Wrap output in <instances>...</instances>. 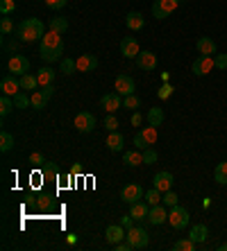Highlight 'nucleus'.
Returning a JSON list of instances; mask_svg holds the SVG:
<instances>
[{"mask_svg":"<svg viewBox=\"0 0 227 251\" xmlns=\"http://www.w3.org/2000/svg\"><path fill=\"white\" fill-rule=\"evenodd\" d=\"M39 54L46 64H55L59 61L61 54H64V41H61V34L59 32H53L48 29L41 39V46H39Z\"/></svg>","mask_w":227,"mask_h":251,"instance_id":"1","label":"nucleus"},{"mask_svg":"<svg viewBox=\"0 0 227 251\" xmlns=\"http://www.w3.org/2000/svg\"><path fill=\"white\" fill-rule=\"evenodd\" d=\"M43 34H46V25H43L39 18H25V21H21L16 27L18 41H23V43L41 41Z\"/></svg>","mask_w":227,"mask_h":251,"instance_id":"2","label":"nucleus"},{"mask_svg":"<svg viewBox=\"0 0 227 251\" xmlns=\"http://www.w3.org/2000/svg\"><path fill=\"white\" fill-rule=\"evenodd\" d=\"M157 138H159V129L152 127V125H150V127H143L141 131H137V136H134V147L143 152V150L155 145Z\"/></svg>","mask_w":227,"mask_h":251,"instance_id":"3","label":"nucleus"},{"mask_svg":"<svg viewBox=\"0 0 227 251\" xmlns=\"http://www.w3.org/2000/svg\"><path fill=\"white\" fill-rule=\"evenodd\" d=\"M125 240L132 245V249H145V247H148V242H150V235H148V231H145V228L132 226V228H127Z\"/></svg>","mask_w":227,"mask_h":251,"instance_id":"4","label":"nucleus"},{"mask_svg":"<svg viewBox=\"0 0 227 251\" xmlns=\"http://www.w3.org/2000/svg\"><path fill=\"white\" fill-rule=\"evenodd\" d=\"M179 2H182V0H155V2H152V16H155L157 21H164V18H168L177 9Z\"/></svg>","mask_w":227,"mask_h":251,"instance_id":"5","label":"nucleus"},{"mask_svg":"<svg viewBox=\"0 0 227 251\" xmlns=\"http://www.w3.org/2000/svg\"><path fill=\"white\" fill-rule=\"evenodd\" d=\"M189 210L184 208V206H170V213H168V224L173 228H186L189 226Z\"/></svg>","mask_w":227,"mask_h":251,"instance_id":"6","label":"nucleus"},{"mask_svg":"<svg viewBox=\"0 0 227 251\" xmlns=\"http://www.w3.org/2000/svg\"><path fill=\"white\" fill-rule=\"evenodd\" d=\"M73 127L78 129L80 134H91L93 129H96V116L89 111H80L73 120Z\"/></svg>","mask_w":227,"mask_h":251,"instance_id":"7","label":"nucleus"},{"mask_svg":"<svg viewBox=\"0 0 227 251\" xmlns=\"http://www.w3.org/2000/svg\"><path fill=\"white\" fill-rule=\"evenodd\" d=\"M216 68V64H214V57H207V54H200V57L193 61V66H191V70H193V75L196 77H204V75H209L211 70Z\"/></svg>","mask_w":227,"mask_h":251,"instance_id":"8","label":"nucleus"},{"mask_svg":"<svg viewBox=\"0 0 227 251\" xmlns=\"http://www.w3.org/2000/svg\"><path fill=\"white\" fill-rule=\"evenodd\" d=\"M120 197H123L125 204H137V201H141V199L145 197V190L139 186V183H127V186L123 188Z\"/></svg>","mask_w":227,"mask_h":251,"instance_id":"9","label":"nucleus"},{"mask_svg":"<svg viewBox=\"0 0 227 251\" xmlns=\"http://www.w3.org/2000/svg\"><path fill=\"white\" fill-rule=\"evenodd\" d=\"M7 68H9V73L12 75H25V73H30V61H28V57H23V54H14L12 59H9V64H7Z\"/></svg>","mask_w":227,"mask_h":251,"instance_id":"10","label":"nucleus"},{"mask_svg":"<svg viewBox=\"0 0 227 251\" xmlns=\"http://www.w3.org/2000/svg\"><path fill=\"white\" fill-rule=\"evenodd\" d=\"M0 91H2V95L14 98L16 93L23 91V88H21V79H16V75H5L2 79H0Z\"/></svg>","mask_w":227,"mask_h":251,"instance_id":"11","label":"nucleus"},{"mask_svg":"<svg viewBox=\"0 0 227 251\" xmlns=\"http://www.w3.org/2000/svg\"><path fill=\"white\" fill-rule=\"evenodd\" d=\"M141 52V48H139V41L134 36H123V41H120V54L125 59H137V54Z\"/></svg>","mask_w":227,"mask_h":251,"instance_id":"12","label":"nucleus"},{"mask_svg":"<svg viewBox=\"0 0 227 251\" xmlns=\"http://www.w3.org/2000/svg\"><path fill=\"white\" fill-rule=\"evenodd\" d=\"M100 106L105 109V111H109V113H116L123 106V95L120 93H107V95H102V100H100Z\"/></svg>","mask_w":227,"mask_h":251,"instance_id":"13","label":"nucleus"},{"mask_svg":"<svg viewBox=\"0 0 227 251\" xmlns=\"http://www.w3.org/2000/svg\"><path fill=\"white\" fill-rule=\"evenodd\" d=\"M137 66L141 70H155L157 68V54L150 50H141L137 54Z\"/></svg>","mask_w":227,"mask_h":251,"instance_id":"14","label":"nucleus"},{"mask_svg":"<svg viewBox=\"0 0 227 251\" xmlns=\"http://www.w3.org/2000/svg\"><path fill=\"white\" fill-rule=\"evenodd\" d=\"M125 231L127 228L123 226V224H112V226H107V231H105V238H107L109 245H118V242H123V238H125Z\"/></svg>","mask_w":227,"mask_h":251,"instance_id":"15","label":"nucleus"},{"mask_svg":"<svg viewBox=\"0 0 227 251\" xmlns=\"http://www.w3.org/2000/svg\"><path fill=\"white\" fill-rule=\"evenodd\" d=\"M114 86H116V93H120L123 98L134 93V79H132L130 75H118L116 82H114Z\"/></svg>","mask_w":227,"mask_h":251,"instance_id":"16","label":"nucleus"},{"mask_svg":"<svg viewBox=\"0 0 227 251\" xmlns=\"http://www.w3.org/2000/svg\"><path fill=\"white\" fill-rule=\"evenodd\" d=\"M148 222L152 224V226H159V224L168 222V210L164 208L162 204H157V206H150V215H148Z\"/></svg>","mask_w":227,"mask_h":251,"instance_id":"17","label":"nucleus"},{"mask_svg":"<svg viewBox=\"0 0 227 251\" xmlns=\"http://www.w3.org/2000/svg\"><path fill=\"white\" fill-rule=\"evenodd\" d=\"M173 175L170 172H157L155 179H152V183H155L157 190H162V193H168V190H173Z\"/></svg>","mask_w":227,"mask_h":251,"instance_id":"18","label":"nucleus"},{"mask_svg":"<svg viewBox=\"0 0 227 251\" xmlns=\"http://www.w3.org/2000/svg\"><path fill=\"white\" fill-rule=\"evenodd\" d=\"M75 61H78V70H80V73H91V70L98 68V57H96V54H80Z\"/></svg>","mask_w":227,"mask_h":251,"instance_id":"19","label":"nucleus"},{"mask_svg":"<svg viewBox=\"0 0 227 251\" xmlns=\"http://www.w3.org/2000/svg\"><path fill=\"white\" fill-rule=\"evenodd\" d=\"M130 215L134 217L137 222H141V220H148L150 204H148V201H137V204H130Z\"/></svg>","mask_w":227,"mask_h":251,"instance_id":"20","label":"nucleus"},{"mask_svg":"<svg viewBox=\"0 0 227 251\" xmlns=\"http://www.w3.org/2000/svg\"><path fill=\"white\" fill-rule=\"evenodd\" d=\"M198 52L200 54H207V57H216V43L214 39H209V36H200L196 43Z\"/></svg>","mask_w":227,"mask_h":251,"instance_id":"21","label":"nucleus"},{"mask_svg":"<svg viewBox=\"0 0 227 251\" xmlns=\"http://www.w3.org/2000/svg\"><path fill=\"white\" fill-rule=\"evenodd\" d=\"M189 238H191L196 245L204 242V240L209 238V228H207V224H196V226L189 231Z\"/></svg>","mask_w":227,"mask_h":251,"instance_id":"22","label":"nucleus"},{"mask_svg":"<svg viewBox=\"0 0 227 251\" xmlns=\"http://www.w3.org/2000/svg\"><path fill=\"white\" fill-rule=\"evenodd\" d=\"M105 145H107L112 152H120L123 145H125V138H123V134H118V131H112V134L107 136V140H105Z\"/></svg>","mask_w":227,"mask_h":251,"instance_id":"23","label":"nucleus"},{"mask_svg":"<svg viewBox=\"0 0 227 251\" xmlns=\"http://www.w3.org/2000/svg\"><path fill=\"white\" fill-rule=\"evenodd\" d=\"M125 25L130 29H134V32H139V29H143L145 27V21H143V16L139 12H130L125 16Z\"/></svg>","mask_w":227,"mask_h":251,"instance_id":"24","label":"nucleus"},{"mask_svg":"<svg viewBox=\"0 0 227 251\" xmlns=\"http://www.w3.org/2000/svg\"><path fill=\"white\" fill-rule=\"evenodd\" d=\"M123 163H127L130 168H137V165L143 163V152L141 150H130V152L123 154Z\"/></svg>","mask_w":227,"mask_h":251,"instance_id":"25","label":"nucleus"},{"mask_svg":"<svg viewBox=\"0 0 227 251\" xmlns=\"http://www.w3.org/2000/svg\"><path fill=\"white\" fill-rule=\"evenodd\" d=\"M32 100V109H36V111H41V109H46V104H48V95H46V91H32L30 95Z\"/></svg>","mask_w":227,"mask_h":251,"instance_id":"26","label":"nucleus"},{"mask_svg":"<svg viewBox=\"0 0 227 251\" xmlns=\"http://www.w3.org/2000/svg\"><path fill=\"white\" fill-rule=\"evenodd\" d=\"M36 79H39V86H50L55 79V70L48 68V66H43V68L36 73Z\"/></svg>","mask_w":227,"mask_h":251,"instance_id":"27","label":"nucleus"},{"mask_svg":"<svg viewBox=\"0 0 227 251\" xmlns=\"http://www.w3.org/2000/svg\"><path fill=\"white\" fill-rule=\"evenodd\" d=\"M48 29H53V32H59V34H64V32H68V18H64V16L50 18Z\"/></svg>","mask_w":227,"mask_h":251,"instance_id":"28","label":"nucleus"},{"mask_svg":"<svg viewBox=\"0 0 227 251\" xmlns=\"http://www.w3.org/2000/svg\"><path fill=\"white\" fill-rule=\"evenodd\" d=\"M164 109H159V106H155V109H150L148 111V125H152V127H162L164 123Z\"/></svg>","mask_w":227,"mask_h":251,"instance_id":"29","label":"nucleus"},{"mask_svg":"<svg viewBox=\"0 0 227 251\" xmlns=\"http://www.w3.org/2000/svg\"><path fill=\"white\" fill-rule=\"evenodd\" d=\"M18 79H21V88H23V91H36V86H39V79H36V75H30V73L21 75Z\"/></svg>","mask_w":227,"mask_h":251,"instance_id":"30","label":"nucleus"},{"mask_svg":"<svg viewBox=\"0 0 227 251\" xmlns=\"http://www.w3.org/2000/svg\"><path fill=\"white\" fill-rule=\"evenodd\" d=\"M214 179L221 186H225L227 183V161H221V163L216 165V170H214Z\"/></svg>","mask_w":227,"mask_h":251,"instance_id":"31","label":"nucleus"},{"mask_svg":"<svg viewBox=\"0 0 227 251\" xmlns=\"http://www.w3.org/2000/svg\"><path fill=\"white\" fill-rule=\"evenodd\" d=\"M162 190H157V188H152V190H148V193H145V201H148L150 206H157V204H162L164 201V197H162Z\"/></svg>","mask_w":227,"mask_h":251,"instance_id":"32","label":"nucleus"},{"mask_svg":"<svg viewBox=\"0 0 227 251\" xmlns=\"http://www.w3.org/2000/svg\"><path fill=\"white\" fill-rule=\"evenodd\" d=\"M14 106H16L14 100L9 98V95H2V98H0V116H9Z\"/></svg>","mask_w":227,"mask_h":251,"instance_id":"33","label":"nucleus"},{"mask_svg":"<svg viewBox=\"0 0 227 251\" xmlns=\"http://www.w3.org/2000/svg\"><path fill=\"white\" fill-rule=\"evenodd\" d=\"M173 249L175 251H193L196 249V242H193L191 238H182V240H177L173 245Z\"/></svg>","mask_w":227,"mask_h":251,"instance_id":"34","label":"nucleus"},{"mask_svg":"<svg viewBox=\"0 0 227 251\" xmlns=\"http://www.w3.org/2000/svg\"><path fill=\"white\" fill-rule=\"evenodd\" d=\"M12 147H14V136L9 134V131H2V134H0V150H2V152H9Z\"/></svg>","mask_w":227,"mask_h":251,"instance_id":"35","label":"nucleus"},{"mask_svg":"<svg viewBox=\"0 0 227 251\" xmlns=\"http://www.w3.org/2000/svg\"><path fill=\"white\" fill-rule=\"evenodd\" d=\"M14 104H16V109H28V106H32V100L21 91V93L14 95Z\"/></svg>","mask_w":227,"mask_h":251,"instance_id":"36","label":"nucleus"},{"mask_svg":"<svg viewBox=\"0 0 227 251\" xmlns=\"http://www.w3.org/2000/svg\"><path fill=\"white\" fill-rule=\"evenodd\" d=\"M78 70V61L75 59H61V73L64 75H73Z\"/></svg>","mask_w":227,"mask_h":251,"instance_id":"37","label":"nucleus"},{"mask_svg":"<svg viewBox=\"0 0 227 251\" xmlns=\"http://www.w3.org/2000/svg\"><path fill=\"white\" fill-rule=\"evenodd\" d=\"M139 106H141V100H139L134 93L123 98V109H139Z\"/></svg>","mask_w":227,"mask_h":251,"instance_id":"38","label":"nucleus"},{"mask_svg":"<svg viewBox=\"0 0 227 251\" xmlns=\"http://www.w3.org/2000/svg\"><path fill=\"white\" fill-rule=\"evenodd\" d=\"M14 9H16V2H14V0H0V14H2V16H9Z\"/></svg>","mask_w":227,"mask_h":251,"instance_id":"39","label":"nucleus"},{"mask_svg":"<svg viewBox=\"0 0 227 251\" xmlns=\"http://www.w3.org/2000/svg\"><path fill=\"white\" fill-rule=\"evenodd\" d=\"M157 158H159V154L152 150V147H148V150H143V165H152L157 163Z\"/></svg>","mask_w":227,"mask_h":251,"instance_id":"40","label":"nucleus"},{"mask_svg":"<svg viewBox=\"0 0 227 251\" xmlns=\"http://www.w3.org/2000/svg\"><path fill=\"white\" fill-rule=\"evenodd\" d=\"M173 91H175V88H173V84H164V86H159V91H157V98H159V100H168V98H170V95H173Z\"/></svg>","mask_w":227,"mask_h":251,"instance_id":"41","label":"nucleus"},{"mask_svg":"<svg viewBox=\"0 0 227 251\" xmlns=\"http://www.w3.org/2000/svg\"><path fill=\"white\" fill-rule=\"evenodd\" d=\"M0 32H2V36L12 34V32H14V23H12V18H2V21H0Z\"/></svg>","mask_w":227,"mask_h":251,"instance_id":"42","label":"nucleus"},{"mask_svg":"<svg viewBox=\"0 0 227 251\" xmlns=\"http://www.w3.org/2000/svg\"><path fill=\"white\" fill-rule=\"evenodd\" d=\"M164 204H166V206H177V204H179L177 193H173V190H168V193H164Z\"/></svg>","mask_w":227,"mask_h":251,"instance_id":"43","label":"nucleus"},{"mask_svg":"<svg viewBox=\"0 0 227 251\" xmlns=\"http://www.w3.org/2000/svg\"><path fill=\"white\" fill-rule=\"evenodd\" d=\"M105 129H109V131H116V129H118V120H116V116L109 113V116L105 118Z\"/></svg>","mask_w":227,"mask_h":251,"instance_id":"44","label":"nucleus"},{"mask_svg":"<svg viewBox=\"0 0 227 251\" xmlns=\"http://www.w3.org/2000/svg\"><path fill=\"white\" fill-rule=\"evenodd\" d=\"M214 64H216V68L218 70H227V54H216Z\"/></svg>","mask_w":227,"mask_h":251,"instance_id":"45","label":"nucleus"},{"mask_svg":"<svg viewBox=\"0 0 227 251\" xmlns=\"http://www.w3.org/2000/svg\"><path fill=\"white\" fill-rule=\"evenodd\" d=\"M30 163L41 165V163H46V158H43V154H41V152H32V154H30Z\"/></svg>","mask_w":227,"mask_h":251,"instance_id":"46","label":"nucleus"},{"mask_svg":"<svg viewBox=\"0 0 227 251\" xmlns=\"http://www.w3.org/2000/svg\"><path fill=\"white\" fill-rule=\"evenodd\" d=\"M66 2H68V0H46V5H48L50 9H61V7H66Z\"/></svg>","mask_w":227,"mask_h":251,"instance_id":"47","label":"nucleus"},{"mask_svg":"<svg viewBox=\"0 0 227 251\" xmlns=\"http://www.w3.org/2000/svg\"><path fill=\"white\" fill-rule=\"evenodd\" d=\"M141 123H143V116L139 111H134L132 113V125H134V127H141Z\"/></svg>","mask_w":227,"mask_h":251,"instance_id":"48","label":"nucleus"},{"mask_svg":"<svg viewBox=\"0 0 227 251\" xmlns=\"http://www.w3.org/2000/svg\"><path fill=\"white\" fill-rule=\"evenodd\" d=\"M120 224H123V226H125V228H132V226H134V217H132V215H123V220H120Z\"/></svg>","mask_w":227,"mask_h":251,"instance_id":"49","label":"nucleus"},{"mask_svg":"<svg viewBox=\"0 0 227 251\" xmlns=\"http://www.w3.org/2000/svg\"><path fill=\"white\" fill-rule=\"evenodd\" d=\"M114 247H116V251H130L132 249V245L127 242V240L125 242H118V245H114Z\"/></svg>","mask_w":227,"mask_h":251,"instance_id":"50","label":"nucleus"},{"mask_svg":"<svg viewBox=\"0 0 227 251\" xmlns=\"http://www.w3.org/2000/svg\"><path fill=\"white\" fill-rule=\"evenodd\" d=\"M5 48L9 50V52H16V50H18V41H5Z\"/></svg>","mask_w":227,"mask_h":251,"instance_id":"51","label":"nucleus"},{"mask_svg":"<svg viewBox=\"0 0 227 251\" xmlns=\"http://www.w3.org/2000/svg\"><path fill=\"white\" fill-rule=\"evenodd\" d=\"M43 91H46V95H48V98H53V93H55V86H53V84H50V86H43Z\"/></svg>","mask_w":227,"mask_h":251,"instance_id":"52","label":"nucleus"},{"mask_svg":"<svg viewBox=\"0 0 227 251\" xmlns=\"http://www.w3.org/2000/svg\"><path fill=\"white\" fill-rule=\"evenodd\" d=\"M73 175H82V168H80V165H73Z\"/></svg>","mask_w":227,"mask_h":251,"instance_id":"53","label":"nucleus"},{"mask_svg":"<svg viewBox=\"0 0 227 251\" xmlns=\"http://www.w3.org/2000/svg\"><path fill=\"white\" fill-rule=\"evenodd\" d=\"M218 249H221V251H227V242H225V245H221Z\"/></svg>","mask_w":227,"mask_h":251,"instance_id":"54","label":"nucleus"}]
</instances>
